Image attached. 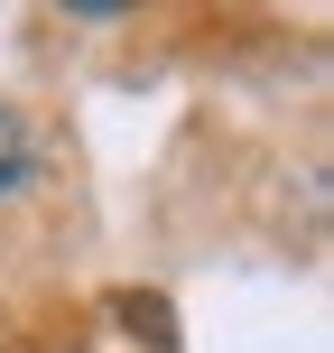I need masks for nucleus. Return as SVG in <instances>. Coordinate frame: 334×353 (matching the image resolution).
<instances>
[{
	"label": "nucleus",
	"mask_w": 334,
	"mask_h": 353,
	"mask_svg": "<svg viewBox=\"0 0 334 353\" xmlns=\"http://www.w3.org/2000/svg\"><path fill=\"white\" fill-rule=\"evenodd\" d=\"M28 176H37V130H28V112L0 103V195H19Z\"/></svg>",
	"instance_id": "obj_1"
},
{
	"label": "nucleus",
	"mask_w": 334,
	"mask_h": 353,
	"mask_svg": "<svg viewBox=\"0 0 334 353\" xmlns=\"http://www.w3.org/2000/svg\"><path fill=\"white\" fill-rule=\"evenodd\" d=\"M65 10H84V19H121L130 0H65Z\"/></svg>",
	"instance_id": "obj_2"
}]
</instances>
